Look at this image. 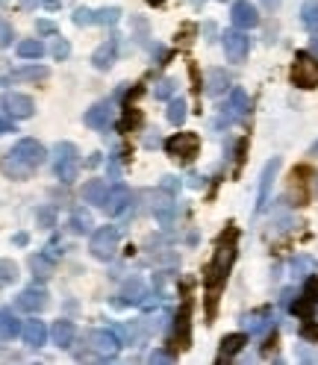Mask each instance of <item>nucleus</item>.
Wrapping results in <instances>:
<instances>
[{
    "label": "nucleus",
    "mask_w": 318,
    "mask_h": 365,
    "mask_svg": "<svg viewBox=\"0 0 318 365\" xmlns=\"http://www.w3.org/2000/svg\"><path fill=\"white\" fill-rule=\"evenodd\" d=\"M233 262H236V230L230 227L221 233V239H218V245H215V253H212V259L210 265H206V274H203V283H206V313H215V306H218V295H221V286L227 280V274L230 268H233Z\"/></svg>",
    "instance_id": "1"
},
{
    "label": "nucleus",
    "mask_w": 318,
    "mask_h": 365,
    "mask_svg": "<svg viewBox=\"0 0 318 365\" xmlns=\"http://www.w3.org/2000/svg\"><path fill=\"white\" fill-rule=\"evenodd\" d=\"M118 241H121V233L118 227H97L92 233V241H89V250L95 259H112L115 250H118Z\"/></svg>",
    "instance_id": "2"
},
{
    "label": "nucleus",
    "mask_w": 318,
    "mask_h": 365,
    "mask_svg": "<svg viewBox=\"0 0 318 365\" xmlns=\"http://www.w3.org/2000/svg\"><path fill=\"white\" fill-rule=\"evenodd\" d=\"M53 168H57V177L62 183H71L77 177V168H80V153L71 141H59L57 145V162H53Z\"/></svg>",
    "instance_id": "3"
},
{
    "label": "nucleus",
    "mask_w": 318,
    "mask_h": 365,
    "mask_svg": "<svg viewBox=\"0 0 318 365\" xmlns=\"http://www.w3.org/2000/svg\"><path fill=\"white\" fill-rule=\"evenodd\" d=\"M292 83L301 88H315L318 86V59L312 53H298L292 65Z\"/></svg>",
    "instance_id": "4"
},
{
    "label": "nucleus",
    "mask_w": 318,
    "mask_h": 365,
    "mask_svg": "<svg viewBox=\"0 0 318 365\" xmlns=\"http://www.w3.org/2000/svg\"><path fill=\"white\" fill-rule=\"evenodd\" d=\"M166 150L183 162H192L197 157V150H201V139H197L195 132H177V136H171L166 141Z\"/></svg>",
    "instance_id": "5"
},
{
    "label": "nucleus",
    "mask_w": 318,
    "mask_h": 365,
    "mask_svg": "<svg viewBox=\"0 0 318 365\" xmlns=\"http://www.w3.org/2000/svg\"><path fill=\"white\" fill-rule=\"evenodd\" d=\"M248 50H250V39L239 27L224 32V53H227L230 62H245L248 59Z\"/></svg>",
    "instance_id": "6"
},
{
    "label": "nucleus",
    "mask_w": 318,
    "mask_h": 365,
    "mask_svg": "<svg viewBox=\"0 0 318 365\" xmlns=\"http://www.w3.org/2000/svg\"><path fill=\"white\" fill-rule=\"evenodd\" d=\"M9 153H12V157H18L21 162H27L30 168H39V165L45 162V157H48L45 145H41V141H36V139H21Z\"/></svg>",
    "instance_id": "7"
},
{
    "label": "nucleus",
    "mask_w": 318,
    "mask_h": 365,
    "mask_svg": "<svg viewBox=\"0 0 318 365\" xmlns=\"http://www.w3.org/2000/svg\"><path fill=\"white\" fill-rule=\"evenodd\" d=\"M86 345H89L95 353H101V357H112V353L121 348V342L112 330H92L89 336H86Z\"/></svg>",
    "instance_id": "8"
},
{
    "label": "nucleus",
    "mask_w": 318,
    "mask_h": 365,
    "mask_svg": "<svg viewBox=\"0 0 318 365\" xmlns=\"http://www.w3.org/2000/svg\"><path fill=\"white\" fill-rule=\"evenodd\" d=\"M280 171V159L274 157L266 162V168H262V177H259V192H257V213H262L268 204V195H271V186H274V177Z\"/></svg>",
    "instance_id": "9"
},
{
    "label": "nucleus",
    "mask_w": 318,
    "mask_h": 365,
    "mask_svg": "<svg viewBox=\"0 0 318 365\" xmlns=\"http://www.w3.org/2000/svg\"><path fill=\"white\" fill-rule=\"evenodd\" d=\"M133 204V192L127 189V186H112V189L106 192V201H103V209L109 215H121L124 209Z\"/></svg>",
    "instance_id": "10"
},
{
    "label": "nucleus",
    "mask_w": 318,
    "mask_h": 365,
    "mask_svg": "<svg viewBox=\"0 0 318 365\" xmlns=\"http://www.w3.org/2000/svg\"><path fill=\"white\" fill-rule=\"evenodd\" d=\"M233 24L239 30H250V27H257L259 24V12H257V6L254 3H248V0H236L233 3Z\"/></svg>",
    "instance_id": "11"
},
{
    "label": "nucleus",
    "mask_w": 318,
    "mask_h": 365,
    "mask_svg": "<svg viewBox=\"0 0 318 365\" xmlns=\"http://www.w3.org/2000/svg\"><path fill=\"white\" fill-rule=\"evenodd\" d=\"M6 109H9V115L12 118H30L32 112H36V103H32V97L12 92V95H6Z\"/></svg>",
    "instance_id": "12"
},
{
    "label": "nucleus",
    "mask_w": 318,
    "mask_h": 365,
    "mask_svg": "<svg viewBox=\"0 0 318 365\" xmlns=\"http://www.w3.org/2000/svg\"><path fill=\"white\" fill-rule=\"evenodd\" d=\"M15 304H18V309H24V313H39V309H45L48 295H45V289H24Z\"/></svg>",
    "instance_id": "13"
},
{
    "label": "nucleus",
    "mask_w": 318,
    "mask_h": 365,
    "mask_svg": "<svg viewBox=\"0 0 318 365\" xmlns=\"http://www.w3.org/2000/svg\"><path fill=\"white\" fill-rule=\"evenodd\" d=\"M109 118H112V103L101 101V103H95L89 112H86V124L95 127V130H106L109 127Z\"/></svg>",
    "instance_id": "14"
},
{
    "label": "nucleus",
    "mask_w": 318,
    "mask_h": 365,
    "mask_svg": "<svg viewBox=\"0 0 318 365\" xmlns=\"http://www.w3.org/2000/svg\"><path fill=\"white\" fill-rule=\"evenodd\" d=\"M21 336H24V342L30 348H41L48 342V327H45V322H27L24 327H21Z\"/></svg>",
    "instance_id": "15"
},
{
    "label": "nucleus",
    "mask_w": 318,
    "mask_h": 365,
    "mask_svg": "<svg viewBox=\"0 0 318 365\" xmlns=\"http://www.w3.org/2000/svg\"><path fill=\"white\" fill-rule=\"evenodd\" d=\"M227 88H230V74L224 68H210V71H206V95L218 97V95H224Z\"/></svg>",
    "instance_id": "16"
},
{
    "label": "nucleus",
    "mask_w": 318,
    "mask_h": 365,
    "mask_svg": "<svg viewBox=\"0 0 318 365\" xmlns=\"http://www.w3.org/2000/svg\"><path fill=\"white\" fill-rule=\"evenodd\" d=\"M115 57H118V44H115V41H103L101 48L92 53V65H95L97 71H106L109 65L115 62Z\"/></svg>",
    "instance_id": "17"
},
{
    "label": "nucleus",
    "mask_w": 318,
    "mask_h": 365,
    "mask_svg": "<svg viewBox=\"0 0 318 365\" xmlns=\"http://www.w3.org/2000/svg\"><path fill=\"white\" fill-rule=\"evenodd\" d=\"M245 112H248V95L242 88H233V92H230V103L224 106V115H227V121H236Z\"/></svg>",
    "instance_id": "18"
},
{
    "label": "nucleus",
    "mask_w": 318,
    "mask_h": 365,
    "mask_svg": "<svg viewBox=\"0 0 318 365\" xmlns=\"http://www.w3.org/2000/svg\"><path fill=\"white\" fill-rule=\"evenodd\" d=\"M245 342H248V336H245V333L224 336V342H221V353H218V362H227L230 357H236V353L245 348Z\"/></svg>",
    "instance_id": "19"
},
{
    "label": "nucleus",
    "mask_w": 318,
    "mask_h": 365,
    "mask_svg": "<svg viewBox=\"0 0 318 365\" xmlns=\"http://www.w3.org/2000/svg\"><path fill=\"white\" fill-rule=\"evenodd\" d=\"M50 336H53V342H57L59 348H68L74 342V336H77V327H74V322H65V318H62V322L53 324Z\"/></svg>",
    "instance_id": "20"
},
{
    "label": "nucleus",
    "mask_w": 318,
    "mask_h": 365,
    "mask_svg": "<svg viewBox=\"0 0 318 365\" xmlns=\"http://www.w3.org/2000/svg\"><path fill=\"white\" fill-rule=\"evenodd\" d=\"M32 171H36V168H30L27 162H21L18 157H12V153H9V157L3 159V174H9L12 180H27Z\"/></svg>",
    "instance_id": "21"
},
{
    "label": "nucleus",
    "mask_w": 318,
    "mask_h": 365,
    "mask_svg": "<svg viewBox=\"0 0 318 365\" xmlns=\"http://www.w3.org/2000/svg\"><path fill=\"white\" fill-rule=\"evenodd\" d=\"M106 183L103 180H89L83 186V201H89V204H97V206H103L106 201Z\"/></svg>",
    "instance_id": "22"
},
{
    "label": "nucleus",
    "mask_w": 318,
    "mask_h": 365,
    "mask_svg": "<svg viewBox=\"0 0 318 365\" xmlns=\"http://www.w3.org/2000/svg\"><path fill=\"white\" fill-rule=\"evenodd\" d=\"M45 53V44L39 39H27V41H18V57L21 59H41Z\"/></svg>",
    "instance_id": "23"
},
{
    "label": "nucleus",
    "mask_w": 318,
    "mask_h": 365,
    "mask_svg": "<svg viewBox=\"0 0 318 365\" xmlns=\"http://www.w3.org/2000/svg\"><path fill=\"white\" fill-rule=\"evenodd\" d=\"M301 24L306 30H318V0H304V6H301Z\"/></svg>",
    "instance_id": "24"
},
{
    "label": "nucleus",
    "mask_w": 318,
    "mask_h": 365,
    "mask_svg": "<svg viewBox=\"0 0 318 365\" xmlns=\"http://www.w3.org/2000/svg\"><path fill=\"white\" fill-rule=\"evenodd\" d=\"M89 227H92V215H89V209H74L71 213V230L74 233H89Z\"/></svg>",
    "instance_id": "25"
},
{
    "label": "nucleus",
    "mask_w": 318,
    "mask_h": 365,
    "mask_svg": "<svg viewBox=\"0 0 318 365\" xmlns=\"http://www.w3.org/2000/svg\"><path fill=\"white\" fill-rule=\"evenodd\" d=\"M21 333V327H18V318L12 313H0V336L3 339H12Z\"/></svg>",
    "instance_id": "26"
},
{
    "label": "nucleus",
    "mask_w": 318,
    "mask_h": 365,
    "mask_svg": "<svg viewBox=\"0 0 318 365\" xmlns=\"http://www.w3.org/2000/svg\"><path fill=\"white\" fill-rule=\"evenodd\" d=\"M168 121H171L174 127H180L183 121H186V101H183V97L171 101V106H168Z\"/></svg>",
    "instance_id": "27"
},
{
    "label": "nucleus",
    "mask_w": 318,
    "mask_h": 365,
    "mask_svg": "<svg viewBox=\"0 0 318 365\" xmlns=\"http://www.w3.org/2000/svg\"><path fill=\"white\" fill-rule=\"evenodd\" d=\"M315 304H318V277H310L304 289V309H312Z\"/></svg>",
    "instance_id": "28"
},
{
    "label": "nucleus",
    "mask_w": 318,
    "mask_h": 365,
    "mask_svg": "<svg viewBox=\"0 0 318 365\" xmlns=\"http://www.w3.org/2000/svg\"><path fill=\"white\" fill-rule=\"evenodd\" d=\"M248 327L254 330V333H262V330H268V327H271V313H257V315H250V318H248Z\"/></svg>",
    "instance_id": "29"
},
{
    "label": "nucleus",
    "mask_w": 318,
    "mask_h": 365,
    "mask_svg": "<svg viewBox=\"0 0 318 365\" xmlns=\"http://www.w3.org/2000/svg\"><path fill=\"white\" fill-rule=\"evenodd\" d=\"M18 277V268H15V262H0V289L9 283H15Z\"/></svg>",
    "instance_id": "30"
},
{
    "label": "nucleus",
    "mask_w": 318,
    "mask_h": 365,
    "mask_svg": "<svg viewBox=\"0 0 318 365\" xmlns=\"http://www.w3.org/2000/svg\"><path fill=\"white\" fill-rule=\"evenodd\" d=\"M15 77L18 80H45L48 68H21V71H15Z\"/></svg>",
    "instance_id": "31"
},
{
    "label": "nucleus",
    "mask_w": 318,
    "mask_h": 365,
    "mask_svg": "<svg viewBox=\"0 0 318 365\" xmlns=\"http://www.w3.org/2000/svg\"><path fill=\"white\" fill-rule=\"evenodd\" d=\"M124 295H127V301H139V297L145 295V283H141V280H130Z\"/></svg>",
    "instance_id": "32"
},
{
    "label": "nucleus",
    "mask_w": 318,
    "mask_h": 365,
    "mask_svg": "<svg viewBox=\"0 0 318 365\" xmlns=\"http://www.w3.org/2000/svg\"><path fill=\"white\" fill-rule=\"evenodd\" d=\"M74 24H97V12H92V9H77L74 12Z\"/></svg>",
    "instance_id": "33"
},
{
    "label": "nucleus",
    "mask_w": 318,
    "mask_h": 365,
    "mask_svg": "<svg viewBox=\"0 0 318 365\" xmlns=\"http://www.w3.org/2000/svg\"><path fill=\"white\" fill-rule=\"evenodd\" d=\"M12 27L6 24V21H0V48H9V44H12Z\"/></svg>",
    "instance_id": "34"
},
{
    "label": "nucleus",
    "mask_w": 318,
    "mask_h": 365,
    "mask_svg": "<svg viewBox=\"0 0 318 365\" xmlns=\"http://www.w3.org/2000/svg\"><path fill=\"white\" fill-rule=\"evenodd\" d=\"M312 268H315V262H312L310 257H301V259L292 262V271H295V274H298V271H312Z\"/></svg>",
    "instance_id": "35"
},
{
    "label": "nucleus",
    "mask_w": 318,
    "mask_h": 365,
    "mask_svg": "<svg viewBox=\"0 0 318 365\" xmlns=\"http://www.w3.org/2000/svg\"><path fill=\"white\" fill-rule=\"evenodd\" d=\"M118 15H121L118 9H101V12H97V24H112Z\"/></svg>",
    "instance_id": "36"
},
{
    "label": "nucleus",
    "mask_w": 318,
    "mask_h": 365,
    "mask_svg": "<svg viewBox=\"0 0 318 365\" xmlns=\"http://www.w3.org/2000/svg\"><path fill=\"white\" fill-rule=\"evenodd\" d=\"M174 86H177L174 80H162V83L157 86V97H168V95L174 92Z\"/></svg>",
    "instance_id": "37"
},
{
    "label": "nucleus",
    "mask_w": 318,
    "mask_h": 365,
    "mask_svg": "<svg viewBox=\"0 0 318 365\" xmlns=\"http://www.w3.org/2000/svg\"><path fill=\"white\" fill-rule=\"evenodd\" d=\"M53 53H57V59H65L71 53V48H68V41H57V48H53Z\"/></svg>",
    "instance_id": "38"
},
{
    "label": "nucleus",
    "mask_w": 318,
    "mask_h": 365,
    "mask_svg": "<svg viewBox=\"0 0 318 365\" xmlns=\"http://www.w3.org/2000/svg\"><path fill=\"white\" fill-rule=\"evenodd\" d=\"M150 362H171V353H166V351H157L150 357Z\"/></svg>",
    "instance_id": "39"
},
{
    "label": "nucleus",
    "mask_w": 318,
    "mask_h": 365,
    "mask_svg": "<svg viewBox=\"0 0 318 365\" xmlns=\"http://www.w3.org/2000/svg\"><path fill=\"white\" fill-rule=\"evenodd\" d=\"M262 6H266V9H268V12H274V9H277V6H280V0H262Z\"/></svg>",
    "instance_id": "40"
},
{
    "label": "nucleus",
    "mask_w": 318,
    "mask_h": 365,
    "mask_svg": "<svg viewBox=\"0 0 318 365\" xmlns=\"http://www.w3.org/2000/svg\"><path fill=\"white\" fill-rule=\"evenodd\" d=\"M39 30H41V32H53V30H57V27H53L50 21H39Z\"/></svg>",
    "instance_id": "41"
},
{
    "label": "nucleus",
    "mask_w": 318,
    "mask_h": 365,
    "mask_svg": "<svg viewBox=\"0 0 318 365\" xmlns=\"http://www.w3.org/2000/svg\"><path fill=\"white\" fill-rule=\"evenodd\" d=\"M3 132H12V124H9V121H0V136H3Z\"/></svg>",
    "instance_id": "42"
},
{
    "label": "nucleus",
    "mask_w": 318,
    "mask_h": 365,
    "mask_svg": "<svg viewBox=\"0 0 318 365\" xmlns=\"http://www.w3.org/2000/svg\"><path fill=\"white\" fill-rule=\"evenodd\" d=\"M312 50H315V53H318V36H315V39H312Z\"/></svg>",
    "instance_id": "43"
},
{
    "label": "nucleus",
    "mask_w": 318,
    "mask_h": 365,
    "mask_svg": "<svg viewBox=\"0 0 318 365\" xmlns=\"http://www.w3.org/2000/svg\"><path fill=\"white\" fill-rule=\"evenodd\" d=\"M315 195H318V177H315Z\"/></svg>",
    "instance_id": "44"
}]
</instances>
